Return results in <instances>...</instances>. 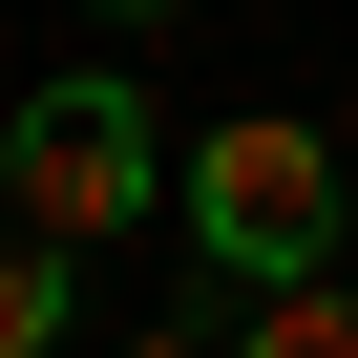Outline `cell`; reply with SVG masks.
<instances>
[{
    "mask_svg": "<svg viewBox=\"0 0 358 358\" xmlns=\"http://www.w3.org/2000/svg\"><path fill=\"white\" fill-rule=\"evenodd\" d=\"M169 211H190V253L232 274V295H295V274H337V148L295 127V106H253V127H211V148H169Z\"/></svg>",
    "mask_w": 358,
    "mask_h": 358,
    "instance_id": "1",
    "label": "cell"
},
{
    "mask_svg": "<svg viewBox=\"0 0 358 358\" xmlns=\"http://www.w3.org/2000/svg\"><path fill=\"white\" fill-rule=\"evenodd\" d=\"M0 358H64V274H43L22 232H0Z\"/></svg>",
    "mask_w": 358,
    "mask_h": 358,
    "instance_id": "4",
    "label": "cell"
},
{
    "mask_svg": "<svg viewBox=\"0 0 358 358\" xmlns=\"http://www.w3.org/2000/svg\"><path fill=\"white\" fill-rule=\"evenodd\" d=\"M106 358H211V337H106Z\"/></svg>",
    "mask_w": 358,
    "mask_h": 358,
    "instance_id": "5",
    "label": "cell"
},
{
    "mask_svg": "<svg viewBox=\"0 0 358 358\" xmlns=\"http://www.w3.org/2000/svg\"><path fill=\"white\" fill-rule=\"evenodd\" d=\"M0 190H22V253L64 274V253H106L148 190H169V127H148V85L127 64H64L22 127H0Z\"/></svg>",
    "mask_w": 358,
    "mask_h": 358,
    "instance_id": "2",
    "label": "cell"
},
{
    "mask_svg": "<svg viewBox=\"0 0 358 358\" xmlns=\"http://www.w3.org/2000/svg\"><path fill=\"white\" fill-rule=\"evenodd\" d=\"M211 358H358V274H295V295H253Z\"/></svg>",
    "mask_w": 358,
    "mask_h": 358,
    "instance_id": "3",
    "label": "cell"
}]
</instances>
